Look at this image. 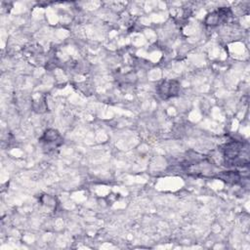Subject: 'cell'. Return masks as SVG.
Segmentation results:
<instances>
[{"mask_svg":"<svg viewBox=\"0 0 250 250\" xmlns=\"http://www.w3.org/2000/svg\"><path fill=\"white\" fill-rule=\"evenodd\" d=\"M243 145L240 142H230L226 145L224 148V157L226 162L229 164H236L238 162H242L243 160L240 158V154L242 152Z\"/></svg>","mask_w":250,"mask_h":250,"instance_id":"1","label":"cell"},{"mask_svg":"<svg viewBox=\"0 0 250 250\" xmlns=\"http://www.w3.org/2000/svg\"><path fill=\"white\" fill-rule=\"evenodd\" d=\"M179 91V83L176 80L163 81L158 87V94L162 99H168L177 95Z\"/></svg>","mask_w":250,"mask_h":250,"instance_id":"2","label":"cell"},{"mask_svg":"<svg viewBox=\"0 0 250 250\" xmlns=\"http://www.w3.org/2000/svg\"><path fill=\"white\" fill-rule=\"evenodd\" d=\"M230 15V10L229 8H221L206 17L205 23L208 25H217L224 22L228 17Z\"/></svg>","mask_w":250,"mask_h":250,"instance_id":"3","label":"cell"},{"mask_svg":"<svg viewBox=\"0 0 250 250\" xmlns=\"http://www.w3.org/2000/svg\"><path fill=\"white\" fill-rule=\"evenodd\" d=\"M42 142H44L46 145H50V144H53L55 146H60L62 144V138L59 134L58 131L54 130V129H49L47 130L42 139H41Z\"/></svg>","mask_w":250,"mask_h":250,"instance_id":"4","label":"cell"}]
</instances>
